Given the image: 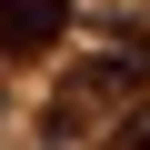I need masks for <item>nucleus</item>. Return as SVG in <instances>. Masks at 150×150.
Listing matches in <instances>:
<instances>
[{
	"label": "nucleus",
	"instance_id": "f257e3e1",
	"mask_svg": "<svg viewBox=\"0 0 150 150\" xmlns=\"http://www.w3.org/2000/svg\"><path fill=\"white\" fill-rule=\"evenodd\" d=\"M140 90H150V40H140V30H120V40H100L80 70H70L60 120H80V110H140Z\"/></svg>",
	"mask_w": 150,
	"mask_h": 150
},
{
	"label": "nucleus",
	"instance_id": "f03ea898",
	"mask_svg": "<svg viewBox=\"0 0 150 150\" xmlns=\"http://www.w3.org/2000/svg\"><path fill=\"white\" fill-rule=\"evenodd\" d=\"M60 30H70V0H0V50L10 60H40Z\"/></svg>",
	"mask_w": 150,
	"mask_h": 150
},
{
	"label": "nucleus",
	"instance_id": "7ed1b4c3",
	"mask_svg": "<svg viewBox=\"0 0 150 150\" xmlns=\"http://www.w3.org/2000/svg\"><path fill=\"white\" fill-rule=\"evenodd\" d=\"M110 150H150V100H140V110H130V120L110 130Z\"/></svg>",
	"mask_w": 150,
	"mask_h": 150
}]
</instances>
